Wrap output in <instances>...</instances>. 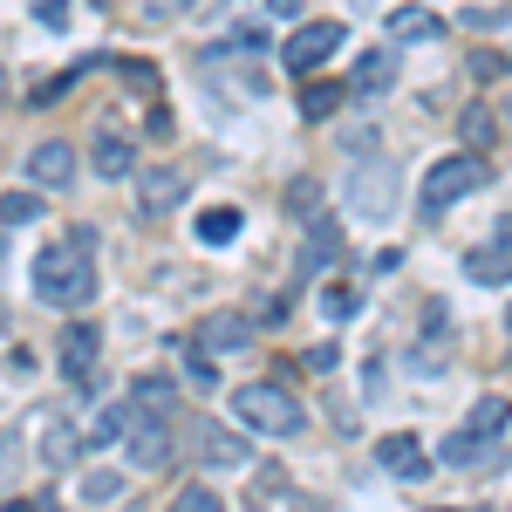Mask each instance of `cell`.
Segmentation results:
<instances>
[{
	"instance_id": "1",
	"label": "cell",
	"mask_w": 512,
	"mask_h": 512,
	"mask_svg": "<svg viewBox=\"0 0 512 512\" xmlns=\"http://www.w3.org/2000/svg\"><path fill=\"white\" fill-rule=\"evenodd\" d=\"M35 301L41 308H82L96 294V260H89V226H76L69 239L35 253Z\"/></svg>"
},
{
	"instance_id": "2",
	"label": "cell",
	"mask_w": 512,
	"mask_h": 512,
	"mask_svg": "<svg viewBox=\"0 0 512 512\" xmlns=\"http://www.w3.org/2000/svg\"><path fill=\"white\" fill-rule=\"evenodd\" d=\"M233 410H239V424L260 431V437H301L308 431V410L280 390V383H246V390L233 396Z\"/></svg>"
},
{
	"instance_id": "3",
	"label": "cell",
	"mask_w": 512,
	"mask_h": 512,
	"mask_svg": "<svg viewBox=\"0 0 512 512\" xmlns=\"http://www.w3.org/2000/svg\"><path fill=\"white\" fill-rule=\"evenodd\" d=\"M485 178H492V164L478 158V151H458V158H437L431 171H424V212H451V205H458V198L465 192H478V185H485Z\"/></svg>"
},
{
	"instance_id": "4",
	"label": "cell",
	"mask_w": 512,
	"mask_h": 512,
	"mask_svg": "<svg viewBox=\"0 0 512 512\" xmlns=\"http://www.w3.org/2000/svg\"><path fill=\"white\" fill-rule=\"evenodd\" d=\"M396 164H355L349 171V212L355 219H390L396 212Z\"/></svg>"
},
{
	"instance_id": "5",
	"label": "cell",
	"mask_w": 512,
	"mask_h": 512,
	"mask_svg": "<svg viewBox=\"0 0 512 512\" xmlns=\"http://www.w3.org/2000/svg\"><path fill=\"white\" fill-rule=\"evenodd\" d=\"M185 192H192V178H185L178 164H144V171H137V212H144V219L178 212V205H185Z\"/></svg>"
},
{
	"instance_id": "6",
	"label": "cell",
	"mask_w": 512,
	"mask_h": 512,
	"mask_svg": "<svg viewBox=\"0 0 512 512\" xmlns=\"http://www.w3.org/2000/svg\"><path fill=\"white\" fill-rule=\"evenodd\" d=\"M335 48H342V21H308V28H294V41H287V55H280V62H287L294 76H315Z\"/></svg>"
},
{
	"instance_id": "7",
	"label": "cell",
	"mask_w": 512,
	"mask_h": 512,
	"mask_svg": "<svg viewBox=\"0 0 512 512\" xmlns=\"http://www.w3.org/2000/svg\"><path fill=\"white\" fill-rule=\"evenodd\" d=\"M35 451H41L48 472H69V465L82 458V431L62 417V410H41V417H35Z\"/></svg>"
},
{
	"instance_id": "8",
	"label": "cell",
	"mask_w": 512,
	"mask_h": 512,
	"mask_svg": "<svg viewBox=\"0 0 512 512\" xmlns=\"http://www.w3.org/2000/svg\"><path fill=\"white\" fill-rule=\"evenodd\" d=\"M130 458H137V465H144V472H158V465H171V431H164V417L158 410H144V403H137V410H130Z\"/></svg>"
},
{
	"instance_id": "9",
	"label": "cell",
	"mask_w": 512,
	"mask_h": 512,
	"mask_svg": "<svg viewBox=\"0 0 512 512\" xmlns=\"http://www.w3.org/2000/svg\"><path fill=\"white\" fill-rule=\"evenodd\" d=\"M96 355H103L96 321H69V328H62V369H69V383L96 390Z\"/></svg>"
},
{
	"instance_id": "10",
	"label": "cell",
	"mask_w": 512,
	"mask_h": 512,
	"mask_svg": "<svg viewBox=\"0 0 512 512\" xmlns=\"http://www.w3.org/2000/svg\"><path fill=\"white\" fill-rule=\"evenodd\" d=\"M28 178H35V192H69V185H76V151L55 144V137L35 144V151H28Z\"/></svg>"
},
{
	"instance_id": "11",
	"label": "cell",
	"mask_w": 512,
	"mask_h": 512,
	"mask_svg": "<svg viewBox=\"0 0 512 512\" xmlns=\"http://www.w3.org/2000/svg\"><path fill=\"white\" fill-rule=\"evenodd\" d=\"M253 342V321L239 315V308H219V315H205V328H198V349L226 355V349H246Z\"/></svg>"
},
{
	"instance_id": "12",
	"label": "cell",
	"mask_w": 512,
	"mask_h": 512,
	"mask_svg": "<svg viewBox=\"0 0 512 512\" xmlns=\"http://www.w3.org/2000/svg\"><path fill=\"white\" fill-rule=\"evenodd\" d=\"M192 451L205 458V465H246V437H233L226 424H212V417L192 431Z\"/></svg>"
},
{
	"instance_id": "13",
	"label": "cell",
	"mask_w": 512,
	"mask_h": 512,
	"mask_svg": "<svg viewBox=\"0 0 512 512\" xmlns=\"http://www.w3.org/2000/svg\"><path fill=\"white\" fill-rule=\"evenodd\" d=\"M137 171V144L123 130H96V178H130Z\"/></svg>"
},
{
	"instance_id": "14",
	"label": "cell",
	"mask_w": 512,
	"mask_h": 512,
	"mask_svg": "<svg viewBox=\"0 0 512 512\" xmlns=\"http://www.w3.org/2000/svg\"><path fill=\"white\" fill-rule=\"evenodd\" d=\"M376 465H383V472H396V478H417L424 472V444H417V437H376Z\"/></svg>"
},
{
	"instance_id": "15",
	"label": "cell",
	"mask_w": 512,
	"mask_h": 512,
	"mask_svg": "<svg viewBox=\"0 0 512 512\" xmlns=\"http://www.w3.org/2000/svg\"><path fill=\"white\" fill-rule=\"evenodd\" d=\"M130 410H137V403H110V410H96V424L82 431V444H89V451H110V444L130 431Z\"/></svg>"
},
{
	"instance_id": "16",
	"label": "cell",
	"mask_w": 512,
	"mask_h": 512,
	"mask_svg": "<svg viewBox=\"0 0 512 512\" xmlns=\"http://www.w3.org/2000/svg\"><path fill=\"white\" fill-rule=\"evenodd\" d=\"M390 35L396 41H437V35H444V21H437L431 7H396V14H390Z\"/></svg>"
},
{
	"instance_id": "17",
	"label": "cell",
	"mask_w": 512,
	"mask_h": 512,
	"mask_svg": "<svg viewBox=\"0 0 512 512\" xmlns=\"http://www.w3.org/2000/svg\"><path fill=\"white\" fill-rule=\"evenodd\" d=\"M192 233H198V246H233L239 239V205H212L205 219H192Z\"/></svg>"
},
{
	"instance_id": "18",
	"label": "cell",
	"mask_w": 512,
	"mask_h": 512,
	"mask_svg": "<svg viewBox=\"0 0 512 512\" xmlns=\"http://www.w3.org/2000/svg\"><path fill=\"white\" fill-rule=\"evenodd\" d=\"M465 274H472L478 287H506V280H512V253H506V246H478L472 260H465Z\"/></svg>"
},
{
	"instance_id": "19",
	"label": "cell",
	"mask_w": 512,
	"mask_h": 512,
	"mask_svg": "<svg viewBox=\"0 0 512 512\" xmlns=\"http://www.w3.org/2000/svg\"><path fill=\"white\" fill-rule=\"evenodd\" d=\"M335 253H342V226L335 219H315V233H308V274L335 267Z\"/></svg>"
},
{
	"instance_id": "20",
	"label": "cell",
	"mask_w": 512,
	"mask_h": 512,
	"mask_svg": "<svg viewBox=\"0 0 512 512\" xmlns=\"http://www.w3.org/2000/svg\"><path fill=\"white\" fill-rule=\"evenodd\" d=\"M335 110H342V82H308V89H301V117L308 123L335 117Z\"/></svg>"
},
{
	"instance_id": "21",
	"label": "cell",
	"mask_w": 512,
	"mask_h": 512,
	"mask_svg": "<svg viewBox=\"0 0 512 512\" xmlns=\"http://www.w3.org/2000/svg\"><path fill=\"white\" fill-rule=\"evenodd\" d=\"M485 451H492V437H478V431H458L451 444H444V465H458V472H465V465H478Z\"/></svg>"
},
{
	"instance_id": "22",
	"label": "cell",
	"mask_w": 512,
	"mask_h": 512,
	"mask_svg": "<svg viewBox=\"0 0 512 512\" xmlns=\"http://www.w3.org/2000/svg\"><path fill=\"white\" fill-rule=\"evenodd\" d=\"M506 417H512V403H506V396H485V403L472 410V424H465V431H478V437H499V431H506Z\"/></svg>"
},
{
	"instance_id": "23",
	"label": "cell",
	"mask_w": 512,
	"mask_h": 512,
	"mask_svg": "<svg viewBox=\"0 0 512 512\" xmlns=\"http://www.w3.org/2000/svg\"><path fill=\"white\" fill-rule=\"evenodd\" d=\"M396 82V55H362L355 62V89H390Z\"/></svg>"
},
{
	"instance_id": "24",
	"label": "cell",
	"mask_w": 512,
	"mask_h": 512,
	"mask_svg": "<svg viewBox=\"0 0 512 512\" xmlns=\"http://www.w3.org/2000/svg\"><path fill=\"white\" fill-rule=\"evenodd\" d=\"M110 499H123V478L117 472H89V478H82V506H110Z\"/></svg>"
},
{
	"instance_id": "25",
	"label": "cell",
	"mask_w": 512,
	"mask_h": 512,
	"mask_svg": "<svg viewBox=\"0 0 512 512\" xmlns=\"http://www.w3.org/2000/svg\"><path fill=\"white\" fill-rule=\"evenodd\" d=\"M28 219H41V198L35 192H7V198H0V226H28Z\"/></svg>"
},
{
	"instance_id": "26",
	"label": "cell",
	"mask_w": 512,
	"mask_h": 512,
	"mask_svg": "<svg viewBox=\"0 0 512 512\" xmlns=\"http://www.w3.org/2000/svg\"><path fill=\"white\" fill-rule=\"evenodd\" d=\"M137 403H144V410H164V403H171V376H158V369H144V376H137Z\"/></svg>"
},
{
	"instance_id": "27",
	"label": "cell",
	"mask_w": 512,
	"mask_h": 512,
	"mask_svg": "<svg viewBox=\"0 0 512 512\" xmlns=\"http://www.w3.org/2000/svg\"><path fill=\"white\" fill-rule=\"evenodd\" d=\"M21 458H28V451H21V437L0 431V492H14V478H21Z\"/></svg>"
},
{
	"instance_id": "28",
	"label": "cell",
	"mask_w": 512,
	"mask_h": 512,
	"mask_svg": "<svg viewBox=\"0 0 512 512\" xmlns=\"http://www.w3.org/2000/svg\"><path fill=\"white\" fill-rule=\"evenodd\" d=\"M171 512H226V506H219V492L192 485V492H178V506H171Z\"/></svg>"
},
{
	"instance_id": "29",
	"label": "cell",
	"mask_w": 512,
	"mask_h": 512,
	"mask_svg": "<svg viewBox=\"0 0 512 512\" xmlns=\"http://www.w3.org/2000/svg\"><path fill=\"white\" fill-rule=\"evenodd\" d=\"M321 308H328L335 321H349L355 315V294H349V287H321Z\"/></svg>"
},
{
	"instance_id": "30",
	"label": "cell",
	"mask_w": 512,
	"mask_h": 512,
	"mask_svg": "<svg viewBox=\"0 0 512 512\" xmlns=\"http://www.w3.org/2000/svg\"><path fill=\"white\" fill-rule=\"evenodd\" d=\"M35 21H48V28H62V21H69V0H35Z\"/></svg>"
},
{
	"instance_id": "31",
	"label": "cell",
	"mask_w": 512,
	"mask_h": 512,
	"mask_svg": "<svg viewBox=\"0 0 512 512\" xmlns=\"http://www.w3.org/2000/svg\"><path fill=\"white\" fill-rule=\"evenodd\" d=\"M465 137L485 144V137H492V117H485V110H465Z\"/></svg>"
},
{
	"instance_id": "32",
	"label": "cell",
	"mask_w": 512,
	"mask_h": 512,
	"mask_svg": "<svg viewBox=\"0 0 512 512\" xmlns=\"http://www.w3.org/2000/svg\"><path fill=\"white\" fill-rule=\"evenodd\" d=\"M123 82H137V89H158V69H144V62H123Z\"/></svg>"
},
{
	"instance_id": "33",
	"label": "cell",
	"mask_w": 512,
	"mask_h": 512,
	"mask_svg": "<svg viewBox=\"0 0 512 512\" xmlns=\"http://www.w3.org/2000/svg\"><path fill=\"white\" fill-rule=\"evenodd\" d=\"M267 14H280V21H294V14H301V0H267Z\"/></svg>"
},
{
	"instance_id": "34",
	"label": "cell",
	"mask_w": 512,
	"mask_h": 512,
	"mask_svg": "<svg viewBox=\"0 0 512 512\" xmlns=\"http://www.w3.org/2000/svg\"><path fill=\"white\" fill-rule=\"evenodd\" d=\"M492 246H506V253H512V212L499 219V239H492Z\"/></svg>"
},
{
	"instance_id": "35",
	"label": "cell",
	"mask_w": 512,
	"mask_h": 512,
	"mask_svg": "<svg viewBox=\"0 0 512 512\" xmlns=\"http://www.w3.org/2000/svg\"><path fill=\"white\" fill-rule=\"evenodd\" d=\"M437 512H485V506H437Z\"/></svg>"
},
{
	"instance_id": "36",
	"label": "cell",
	"mask_w": 512,
	"mask_h": 512,
	"mask_svg": "<svg viewBox=\"0 0 512 512\" xmlns=\"http://www.w3.org/2000/svg\"><path fill=\"white\" fill-rule=\"evenodd\" d=\"M0 103H7V69H0Z\"/></svg>"
},
{
	"instance_id": "37",
	"label": "cell",
	"mask_w": 512,
	"mask_h": 512,
	"mask_svg": "<svg viewBox=\"0 0 512 512\" xmlns=\"http://www.w3.org/2000/svg\"><path fill=\"white\" fill-rule=\"evenodd\" d=\"M506 130H512V96H506Z\"/></svg>"
}]
</instances>
